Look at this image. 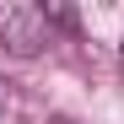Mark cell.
Returning a JSON list of instances; mask_svg holds the SVG:
<instances>
[{
	"label": "cell",
	"mask_w": 124,
	"mask_h": 124,
	"mask_svg": "<svg viewBox=\"0 0 124 124\" xmlns=\"http://www.w3.org/2000/svg\"><path fill=\"white\" fill-rule=\"evenodd\" d=\"M49 43V11L43 6H0V49H11L16 59H32Z\"/></svg>",
	"instance_id": "1"
},
{
	"label": "cell",
	"mask_w": 124,
	"mask_h": 124,
	"mask_svg": "<svg viewBox=\"0 0 124 124\" xmlns=\"http://www.w3.org/2000/svg\"><path fill=\"white\" fill-rule=\"evenodd\" d=\"M0 108H6V86H0Z\"/></svg>",
	"instance_id": "2"
},
{
	"label": "cell",
	"mask_w": 124,
	"mask_h": 124,
	"mask_svg": "<svg viewBox=\"0 0 124 124\" xmlns=\"http://www.w3.org/2000/svg\"><path fill=\"white\" fill-rule=\"evenodd\" d=\"M119 54H124V49H119Z\"/></svg>",
	"instance_id": "3"
}]
</instances>
